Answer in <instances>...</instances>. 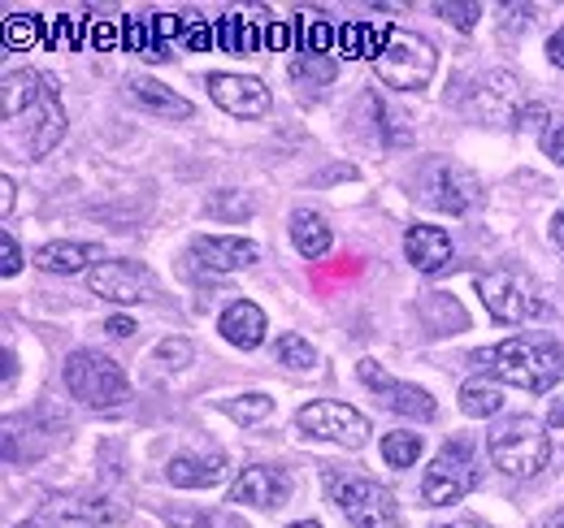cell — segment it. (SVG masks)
<instances>
[{"label": "cell", "mask_w": 564, "mask_h": 528, "mask_svg": "<svg viewBox=\"0 0 564 528\" xmlns=\"http://www.w3.org/2000/svg\"><path fill=\"white\" fill-rule=\"evenodd\" d=\"M252 212V199L248 196H239V191H213L209 196V217H235V221H243Z\"/></svg>", "instance_id": "35"}, {"label": "cell", "mask_w": 564, "mask_h": 528, "mask_svg": "<svg viewBox=\"0 0 564 528\" xmlns=\"http://www.w3.org/2000/svg\"><path fill=\"white\" fill-rule=\"evenodd\" d=\"M221 338H226L230 346H239V351L261 346V338H265V312H261L252 299H235V304L221 312Z\"/></svg>", "instance_id": "18"}, {"label": "cell", "mask_w": 564, "mask_h": 528, "mask_svg": "<svg viewBox=\"0 0 564 528\" xmlns=\"http://www.w3.org/2000/svg\"><path fill=\"white\" fill-rule=\"evenodd\" d=\"M105 333H109V338H131V333H135V321H131V317H109V321H105Z\"/></svg>", "instance_id": "39"}, {"label": "cell", "mask_w": 564, "mask_h": 528, "mask_svg": "<svg viewBox=\"0 0 564 528\" xmlns=\"http://www.w3.org/2000/svg\"><path fill=\"white\" fill-rule=\"evenodd\" d=\"M22 127H26V152H31V156H44V152H53V147L62 143V134H66V113H62V100H57L53 78H44L35 105L22 113Z\"/></svg>", "instance_id": "12"}, {"label": "cell", "mask_w": 564, "mask_h": 528, "mask_svg": "<svg viewBox=\"0 0 564 528\" xmlns=\"http://www.w3.org/2000/svg\"><path fill=\"white\" fill-rule=\"evenodd\" d=\"M91 295L109 304H148L156 299V282L131 261H100L91 264Z\"/></svg>", "instance_id": "10"}, {"label": "cell", "mask_w": 564, "mask_h": 528, "mask_svg": "<svg viewBox=\"0 0 564 528\" xmlns=\"http://www.w3.org/2000/svg\"><path fill=\"white\" fill-rule=\"evenodd\" d=\"M552 429L539 425L534 416H508L503 425H495L491 438H487V451H491L495 468L508 476V481H534L547 460H552Z\"/></svg>", "instance_id": "2"}, {"label": "cell", "mask_w": 564, "mask_h": 528, "mask_svg": "<svg viewBox=\"0 0 564 528\" xmlns=\"http://www.w3.org/2000/svg\"><path fill=\"white\" fill-rule=\"evenodd\" d=\"M66 386L74 398H83L87 407H100V411L131 398V382H127L122 364L100 351H74L66 360Z\"/></svg>", "instance_id": "5"}, {"label": "cell", "mask_w": 564, "mask_h": 528, "mask_svg": "<svg viewBox=\"0 0 564 528\" xmlns=\"http://www.w3.org/2000/svg\"><path fill=\"white\" fill-rule=\"evenodd\" d=\"M291 78H295V87H326L335 78V57H326V53H295Z\"/></svg>", "instance_id": "27"}, {"label": "cell", "mask_w": 564, "mask_h": 528, "mask_svg": "<svg viewBox=\"0 0 564 528\" xmlns=\"http://www.w3.org/2000/svg\"><path fill=\"white\" fill-rule=\"evenodd\" d=\"M474 369H478V373H491L495 382H503V386L543 395V391H552L556 382H564V351L552 338L517 333V338H508V342H499V346L474 351Z\"/></svg>", "instance_id": "1"}, {"label": "cell", "mask_w": 564, "mask_h": 528, "mask_svg": "<svg viewBox=\"0 0 564 528\" xmlns=\"http://www.w3.org/2000/svg\"><path fill=\"white\" fill-rule=\"evenodd\" d=\"M547 62H552L556 69H564V26L547 40Z\"/></svg>", "instance_id": "40"}, {"label": "cell", "mask_w": 564, "mask_h": 528, "mask_svg": "<svg viewBox=\"0 0 564 528\" xmlns=\"http://www.w3.org/2000/svg\"><path fill=\"white\" fill-rule=\"evenodd\" d=\"M434 69H438L434 44L425 35H413V31H391L387 48L373 62V74L395 91H422L434 82Z\"/></svg>", "instance_id": "4"}, {"label": "cell", "mask_w": 564, "mask_h": 528, "mask_svg": "<svg viewBox=\"0 0 564 528\" xmlns=\"http://www.w3.org/2000/svg\"><path fill=\"white\" fill-rule=\"evenodd\" d=\"M257 261H261V248L248 239H196V264H205L213 273L252 268Z\"/></svg>", "instance_id": "16"}, {"label": "cell", "mask_w": 564, "mask_h": 528, "mask_svg": "<svg viewBox=\"0 0 564 528\" xmlns=\"http://www.w3.org/2000/svg\"><path fill=\"white\" fill-rule=\"evenodd\" d=\"M547 156H552V161H561V165H564V127H556V131L547 134Z\"/></svg>", "instance_id": "42"}, {"label": "cell", "mask_w": 564, "mask_h": 528, "mask_svg": "<svg viewBox=\"0 0 564 528\" xmlns=\"http://www.w3.org/2000/svg\"><path fill=\"white\" fill-rule=\"evenodd\" d=\"M165 476L178 490H209L217 481H226V460L221 455H174L165 463Z\"/></svg>", "instance_id": "19"}, {"label": "cell", "mask_w": 564, "mask_h": 528, "mask_svg": "<svg viewBox=\"0 0 564 528\" xmlns=\"http://www.w3.org/2000/svg\"><path fill=\"white\" fill-rule=\"evenodd\" d=\"M183 35H187V44H192V48H209V26H205V22H192V18H187Z\"/></svg>", "instance_id": "38"}, {"label": "cell", "mask_w": 564, "mask_h": 528, "mask_svg": "<svg viewBox=\"0 0 564 528\" xmlns=\"http://www.w3.org/2000/svg\"><path fill=\"white\" fill-rule=\"evenodd\" d=\"M217 48H226L235 57H252L265 48V31L252 18H221L217 22Z\"/></svg>", "instance_id": "23"}, {"label": "cell", "mask_w": 564, "mask_h": 528, "mask_svg": "<svg viewBox=\"0 0 564 528\" xmlns=\"http://www.w3.org/2000/svg\"><path fill=\"white\" fill-rule=\"evenodd\" d=\"M0 256H4V261H0V273H4V277H13V273L22 268V248H18L13 234H0Z\"/></svg>", "instance_id": "37"}, {"label": "cell", "mask_w": 564, "mask_h": 528, "mask_svg": "<svg viewBox=\"0 0 564 528\" xmlns=\"http://www.w3.org/2000/svg\"><path fill=\"white\" fill-rule=\"evenodd\" d=\"M478 485V463H474V447L465 438H447L434 463L425 468L422 498L425 507H452L460 503L469 490Z\"/></svg>", "instance_id": "6"}, {"label": "cell", "mask_w": 564, "mask_h": 528, "mask_svg": "<svg viewBox=\"0 0 564 528\" xmlns=\"http://www.w3.org/2000/svg\"><path fill=\"white\" fill-rule=\"evenodd\" d=\"M131 96L140 100L143 109H152V113H161V118H192L196 113V105L192 100H183V96H174L170 87H161V82H152V78H131Z\"/></svg>", "instance_id": "22"}, {"label": "cell", "mask_w": 564, "mask_h": 528, "mask_svg": "<svg viewBox=\"0 0 564 528\" xmlns=\"http://www.w3.org/2000/svg\"><path fill=\"white\" fill-rule=\"evenodd\" d=\"M286 528H322L317 520H300V525H286Z\"/></svg>", "instance_id": "47"}, {"label": "cell", "mask_w": 564, "mask_h": 528, "mask_svg": "<svg viewBox=\"0 0 564 528\" xmlns=\"http://www.w3.org/2000/svg\"><path fill=\"white\" fill-rule=\"evenodd\" d=\"M286 498H291V476L282 468H270V463H252L230 481V503H243V507L274 512Z\"/></svg>", "instance_id": "13"}, {"label": "cell", "mask_w": 564, "mask_h": 528, "mask_svg": "<svg viewBox=\"0 0 564 528\" xmlns=\"http://www.w3.org/2000/svg\"><path fill=\"white\" fill-rule=\"evenodd\" d=\"M295 429H300L304 438L335 442V447H348V451H360V447L369 442V420H365L356 407L335 403V398H317V403L300 407Z\"/></svg>", "instance_id": "7"}, {"label": "cell", "mask_w": 564, "mask_h": 528, "mask_svg": "<svg viewBox=\"0 0 564 528\" xmlns=\"http://www.w3.org/2000/svg\"><path fill=\"white\" fill-rule=\"evenodd\" d=\"M279 364L308 373V369H317V351H313V346H308L300 333H282V338H279Z\"/></svg>", "instance_id": "32"}, {"label": "cell", "mask_w": 564, "mask_h": 528, "mask_svg": "<svg viewBox=\"0 0 564 528\" xmlns=\"http://www.w3.org/2000/svg\"><path fill=\"white\" fill-rule=\"evenodd\" d=\"M161 520L170 528H226V520L213 512H183V507H165Z\"/></svg>", "instance_id": "34"}, {"label": "cell", "mask_w": 564, "mask_h": 528, "mask_svg": "<svg viewBox=\"0 0 564 528\" xmlns=\"http://www.w3.org/2000/svg\"><path fill=\"white\" fill-rule=\"evenodd\" d=\"M13 199H18V187H13V178H0V212H4V217L13 212Z\"/></svg>", "instance_id": "41"}, {"label": "cell", "mask_w": 564, "mask_h": 528, "mask_svg": "<svg viewBox=\"0 0 564 528\" xmlns=\"http://www.w3.org/2000/svg\"><path fill=\"white\" fill-rule=\"evenodd\" d=\"M434 13H438V18H447L456 31H474V26H478V18H482V9H478V4H469V0H465V4H456V0H438V4H434Z\"/></svg>", "instance_id": "33"}, {"label": "cell", "mask_w": 564, "mask_h": 528, "mask_svg": "<svg viewBox=\"0 0 564 528\" xmlns=\"http://www.w3.org/2000/svg\"><path fill=\"white\" fill-rule=\"evenodd\" d=\"M40 87H44V74H35V69H13V74H4V87H0V109H4V118H9V122L22 118V113L35 105Z\"/></svg>", "instance_id": "21"}, {"label": "cell", "mask_w": 564, "mask_h": 528, "mask_svg": "<svg viewBox=\"0 0 564 528\" xmlns=\"http://www.w3.org/2000/svg\"><path fill=\"white\" fill-rule=\"evenodd\" d=\"M192 342H183V338H170V342H156V351H152V360L156 364H165V369H183V364H192Z\"/></svg>", "instance_id": "36"}, {"label": "cell", "mask_w": 564, "mask_h": 528, "mask_svg": "<svg viewBox=\"0 0 564 528\" xmlns=\"http://www.w3.org/2000/svg\"><path fill=\"white\" fill-rule=\"evenodd\" d=\"M438 528H478V525H438Z\"/></svg>", "instance_id": "49"}, {"label": "cell", "mask_w": 564, "mask_h": 528, "mask_svg": "<svg viewBox=\"0 0 564 528\" xmlns=\"http://www.w3.org/2000/svg\"><path fill=\"white\" fill-rule=\"evenodd\" d=\"M221 411H226L230 420H239V425H261V420H270V416H274V398L270 395H239V398H230V403H221Z\"/></svg>", "instance_id": "30"}, {"label": "cell", "mask_w": 564, "mask_h": 528, "mask_svg": "<svg viewBox=\"0 0 564 528\" xmlns=\"http://www.w3.org/2000/svg\"><path fill=\"white\" fill-rule=\"evenodd\" d=\"M356 377L373 391V395L382 398L391 411H400V416H409V420H434L438 416V407H434V398L425 395L422 386H409V382H395L378 360H360L356 364Z\"/></svg>", "instance_id": "9"}, {"label": "cell", "mask_w": 564, "mask_h": 528, "mask_svg": "<svg viewBox=\"0 0 564 528\" xmlns=\"http://www.w3.org/2000/svg\"><path fill=\"white\" fill-rule=\"evenodd\" d=\"M387 40H391V31H382V26L348 22V26L339 31V53H344V57H373V62H378V53L387 48Z\"/></svg>", "instance_id": "25"}, {"label": "cell", "mask_w": 564, "mask_h": 528, "mask_svg": "<svg viewBox=\"0 0 564 528\" xmlns=\"http://www.w3.org/2000/svg\"><path fill=\"white\" fill-rule=\"evenodd\" d=\"M404 252H409L413 268L438 273V268L452 264V239H447V230H438V226H413V230L404 234Z\"/></svg>", "instance_id": "17"}, {"label": "cell", "mask_w": 564, "mask_h": 528, "mask_svg": "<svg viewBox=\"0 0 564 528\" xmlns=\"http://www.w3.org/2000/svg\"><path fill=\"white\" fill-rule=\"evenodd\" d=\"M503 407V391L499 386H487V382H469L465 391H460V411L465 416H474V420H487Z\"/></svg>", "instance_id": "28"}, {"label": "cell", "mask_w": 564, "mask_h": 528, "mask_svg": "<svg viewBox=\"0 0 564 528\" xmlns=\"http://www.w3.org/2000/svg\"><path fill=\"white\" fill-rule=\"evenodd\" d=\"M478 295H482L487 312H491L499 326H521L525 317H539L543 312V299H534L525 290V282L517 273H508V268L482 273L478 277Z\"/></svg>", "instance_id": "8"}, {"label": "cell", "mask_w": 564, "mask_h": 528, "mask_svg": "<svg viewBox=\"0 0 564 528\" xmlns=\"http://www.w3.org/2000/svg\"><path fill=\"white\" fill-rule=\"evenodd\" d=\"M13 528H44L40 520H26V525H13Z\"/></svg>", "instance_id": "48"}, {"label": "cell", "mask_w": 564, "mask_h": 528, "mask_svg": "<svg viewBox=\"0 0 564 528\" xmlns=\"http://www.w3.org/2000/svg\"><path fill=\"white\" fill-rule=\"evenodd\" d=\"M335 40H339V31H330L317 13H295V44H300V53H326L330 57Z\"/></svg>", "instance_id": "26"}, {"label": "cell", "mask_w": 564, "mask_h": 528, "mask_svg": "<svg viewBox=\"0 0 564 528\" xmlns=\"http://www.w3.org/2000/svg\"><path fill=\"white\" fill-rule=\"evenodd\" d=\"M40 44V18L35 13H9L4 18V48L9 53H26Z\"/></svg>", "instance_id": "29"}, {"label": "cell", "mask_w": 564, "mask_h": 528, "mask_svg": "<svg viewBox=\"0 0 564 528\" xmlns=\"http://www.w3.org/2000/svg\"><path fill=\"white\" fill-rule=\"evenodd\" d=\"M543 425H547V429H564V398L547 411V420H543Z\"/></svg>", "instance_id": "44"}, {"label": "cell", "mask_w": 564, "mask_h": 528, "mask_svg": "<svg viewBox=\"0 0 564 528\" xmlns=\"http://www.w3.org/2000/svg\"><path fill=\"white\" fill-rule=\"evenodd\" d=\"M330 498L339 503V512L348 516L352 528H400L404 516H400V503L387 485L369 481V476H352V472H326L322 476Z\"/></svg>", "instance_id": "3"}, {"label": "cell", "mask_w": 564, "mask_h": 528, "mask_svg": "<svg viewBox=\"0 0 564 528\" xmlns=\"http://www.w3.org/2000/svg\"><path fill=\"white\" fill-rule=\"evenodd\" d=\"M543 528H564V507H561V512H552V516L543 520Z\"/></svg>", "instance_id": "46"}, {"label": "cell", "mask_w": 564, "mask_h": 528, "mask_svg": "<svg viewBox=\"0 0 564 528\" xmlns=\"http://www.w3.org/2000/svg\"><path fill=\"white\" fill-rule=\"evenodd\" d=\"M291 243L300 248V256L317 261V256H326V252H330L335 234H330V226H326V217H322V212L300 208V212H291Z\"/></svg>", "instance_id": "20"}, {"label": "cell", "mask_w": 564, "mask_h": 528, "mask_svg": "<svg viewBox=\"0 0 564 528\" xmlns=\"http://www.w3.org/2000/svg\"><path fill=\"white\" fill-rule=\"evenodd\" d=\"M478 199V178L456 165V161H438L425 169V204L443 208V212H465Z\"/></svg>", "instance_id": "14"}, {"label": "cell", "mask_w": 564, "mask_h": 528, "mask_svg": "<svg viewBox=\"0 0 564 528\" xmlns=\"http://www.w3.org/2000/svg\"><path fill=\"white\" fill-rule=\"evenodd\" d=\"M552 239H556V248H564V208L552 217Z\"/></svg>", "instance_id": "45"}, {"label": "cell", "mask_w": 564, "mask_h": 528, "mask_svg": "<svg viewBox=\"0 0 564 528\" xmlns=\"http://www.w3.org/2000/svg\"><path fill=\"white\" fill-rule=\"evenodd\" d=\"M70 18H62V22H53V31H48V40H53V48H57V40H62V44H70L74 35H70Z\"/></svg>", "instance_id": "43"}, {"label": "cell", "mask_w": 564, "mask_h": 528, "mask_svg": "<svg viewBox=\"0 0 564 528\" xmlns=\"http://www.w3.org/2000/svg\"><path fill=\"white\" fill-rule=\"evenodd\" d=\"M382 460L391 468H413L422 460V433H387L382 438Z\"/></svg>", "instance_id": "31"}, {"label": "cell", "mask_w": 564, "mask_h": 528, "mask_svg": "<svg viewBox=\"0 0 564 528\" xmlns=\"http://www.w3.org/2000/svg\"><path fill=\"white\" fill-rule=\"evenodd\" d=\"M96 256H100V252H96L91 243H44V248L35 252V264H40L44 273H83Z\"/></svg>", "instance_id": "24"}, {"label": "cell", "mask_w": 564, "mask_h": 528, "mask_svg": "<svg viewBox=\"0 0 564 528\" xmlns=\"http://www.w3.org/2000/svg\"><path fill=\"white\" fill-rule=\"evenodd\" d=\"M209 96L217 109L235 118H265L270 113V87L248 74H209Z\"/></svg>", "instance_id": "11"}, {"label": "cell", "mask_w": 564, "mask_h": 528, "mask_svg": "<svg viewBox=\"0 0 564 528\" xmlns=\"http://www.w3.org/2000/svg\"><path fill=\"white\" fill-rule=\"evenodd\" d=\"M44 520L57 528H113L122 520V507L105 498H53L44 503Z\"/></svg>", "instance_id": "15"}]
</instances>
